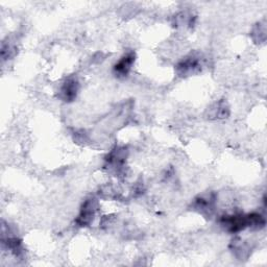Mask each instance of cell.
<instances>
[{
  "label": "cell",
  "mask_w": 267,
  "mask_h": 267,
  "mask_svg": "<svg viewBox=\"0 0 267 267\" xmlns=\"http://www.w3.org/2000/svg\"><path fill=\"white\" fill-rule=\"evenodd\" d=\"M78 90V83L74 78L68 80L61 89V97L66 102H71L74 100Z\"/></svg>",
  "instance_id": "2"
},
{
  "label": "cell",
  "mask_w": 267,
  "mask_h": 267,
  "mask_svg": "<svg viewBox=\"0 0 267 267\" xmlns=\"http://www.w3.org/2000/svg\"><path fill=\"white\" fill-rule=\"evenodd\" d=\"M95 212H96L95 200L86 201L85 204L83 205L80 215H78V218L76 220L77 223L82 226L88 225L93 220V217L95 216Z\"/></svg>",
  "instance_id": "1"
},
{
  "label": "cell",
  "mask_w": 267,
  "mask_h": 267,
  "mask_svg": "<svg viewBox=\"0 0 267 267\" xmlns=\"http://www.w3.org/2000/svg\"><path fill=\"white\" fill-rule=\"evenodd\" d=\"M134 61H135V54L133 53L125 54L115 66L116 74L121 75V76L126 75L128 72H130Z\"/></svg>",
  "instance_id": "3"
}]
</instances>
